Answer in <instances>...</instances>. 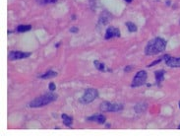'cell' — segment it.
Masks as SVG:
<instances>
[{
	"label": "cell",
	"instance_id": "obj_1",
	"mask_svg": "<svg viewBox=\"0 0 180 137\" xmlns=\"http://www.w3.org/2000/svg\"><path fill=\"white\" fill-rule=\"evenodd\" d=\"M166 47V42L162 38H155L148 42L145 47L146 55H155L164 51Z\"/></svg>",
	"mask_w": 180,
	"mask_h": 137
},
{
	"label": "cell",
	"instance_id": "obj_2",
	"mask_svg": "<svg viewBox=\"0 0 180 137\" xmlns=\"http://www.w3.org/2000/svg\"><path fill=\"white\" fill-rule=\"evenodd\" d=\"M56 99H57V95H55V94H53V93H47L42 96H40V97H38L37 99L32 101V102L29 104V107L30 108L44 107V105L54 102Z\"/></svg>",
	"mask_w": 180,
	"mask_h": 137
},
{
	"label": "cell",
	"instance_id": "obj_3",
	"mask_svg": "<svg viewBox=\"0 0 180 137\" xmlns=\"http://www.w3.org/2000/svg\"><path fill=\"white\" fill-rule=\"evenodd\" d=\"M100 109L102 112H117L123 110V105L122 104H113L109 102H102L100 105Z\"/></svg>",
	"mask_w": 180,
	"mask_h": 137
},
{
	"label": "cell",
	"instance_id": "obj_4",
	"mask_svg": "<svg viewBox=\"0 0 180 137\" xmlns=\"http://www.w3.org/2000/svg\"><path fill=\"white\" fill-rule=\"evenodd\" d=\"M97 97H98L97 90H95V89H87L85 94L83 95V97L80 99V103H82L83 105L90 104V103L93 102Z\"/></svg>",
	"mask_w": 180,
	"mask_h": 137
},
{
	"label": "cell",
	"instance_id": "obj_5",
	"mask_svg": "<svg viewBox=\"0 0 180 137\" xmlns=\"http://www.w3.org/2000/svg\"><path fill=\"white\" fill-rule=\"evenodd\" d=\"M147 78H148V74L145 70H141V71L137 72V74L133 78V81H132V83H131V87L135 88V87L143 86L144 84H146Z\"/></svg>",
	"mask_w": 180,
	"mask_h": 137
},
{
	"label": "cell",
	"instance_id": "obj_6",
	"mask_svg": "<svg viewBox=\"0 0 180 137\" xmlns=\"http://www.w3.org/2000/svg\"><path fill=\"white\" fill-rule=\"evenodd\" d=\"M31 55L30 52H22V51H11L9 53L8 57L10 60H17V59H24L27 58Z\"/></svg>",
	"mask_w": 180,
	"mask_h": 137
},
{
	"label": "cell",
	"instance_id": "obj_7",
	"mask_svg": "<svg viewBox=\"0 0 180 137\" xmlns=\"http://www.w3.org/2000/svg\"><path fill=\"white\" fill-rule=\"evenodd\" d=\"M118 37H120V32L118 29L114 28V27L107 28L106 32H105V36H104L105 40H109V38H118Z\"/></svg>",
	"mask_w": 180,
	"mask_h": 137
},
{
	"label": "cell",
	"instance_id": "obj_8",
	"mask_svg": "<svg viewBox=\"0 0 180 137\" xmlns=\"http://www.w3.org/2000/svg\"><path fill=\"white\" fill-rule=\"evenodd\" d=\"M165 64L172 68H180V57H168L165 59Z\"/></svg>",
	"mask_w": 180,
	"mask_h": 137
},
{
	"label": "cell",
	"instance_id": "obj_9",
	"mask_svg": "<svg viewBox=\"0 0 180 137\" xmlns=\"http://www.w3.org/2000/svg\"><path fill=\"white\" fill-rule=\"evenodd\" d=\"M87 121H95L100 124H104V122L106 121V117H105L104 114H95V115H93V116L87 117Z\"/></svg>",
	"mask_w": 180,
	"mask_h": 137
},
{
	"label": "cell",
	"instance_id": "obj_10",
	"mask_svg": "<svg viewBox=\"0 0 180 137\" xmlns=\"http://www.w3.org/2000/svg\"><path fill=\"white\" fill-rule=\"evenodd\" d=\"M109 21H110V15L107 13V12H104L100 17V21H98V23L102 24V25H106Z\"/></svg>",
	"mask_w": 180,
	"mask_h": 137
},
{
	"label": "cell",
	"instance_id": "obj_11",
	"mask_svg": "<svg viewBox=\"0 0 180 137\" xmlns=\"http://www.w3.org/2000/svg\"><path fill=\"white\" fill-rule=\"evenodd\" d=\"M164 73L165 72L164 70H158L155 72V81L158 84H160V82H162L164 79Z\"/></svg>",
	"mask_w": 180,
	"mask_h": 137
},
{
	"label": "cell",
	"instance_id": "obj_12",
	"mask_svg": "<svg viewBox=\"0 0 180 137\" xmlns=\"http://www.w3.org/2000/svg\"><path fill=\"white\" fill-rule=\"evenodd\" d=\"M57 76V72L55 71H47L46 73L42 74V75L40 76V78H42V79H50V78H53V77H56Z\"/></svg>",
	"mask_w": 180,
	"mask_h": 137
},
{
	"label": "cell",
	"instance_id": "obj_13",
	"mask_svg": "<svg viewBox=\"0 0 180 137\" xmlns=\"http://www.w3.org/2000/svg\"><path fill=\"white\" fill-rule=\"evenodd\" d=\"M62 117V121H63V123L65 124L66 126H71L72 125V122H73V119H72V117L68 116L67 114H63L61 115Z\"/></svg>",
	"mask_w": 180,
	"mask_h": 137
},
{
	"label": "cell",
	"instance_id": "obj_14",
	"mask_svg": "<svg viewBox=\"0 0 180 137\" xmlns=\"http://www.w3.org/2000/svg\"><path fill=\"white\" fill-rule=\"evenodd\" d=\"M93 64H95V68H97V70H100V71H106L107 70L106 66H105L104 63H102V62H100L97 60H95V61H93Z\"/></svg>",
	"mask_w": 180,
	"mask_h": 137
},
{
	"label": "cell",
	"instance_id": "obj_15",
	"mask_svg": "<svg viewBox=\"0 0 180 137\" xmlns=\"http://www.w3.org/2000/svg\"><path fill=\"white\" fill-rule=\"evenodd\" d=\"M31 29H32V26L31 25H20L17 28V31H18L19 33H25V32H27V31H30Z\"/></svg>",
	"mask_w": 180,
	"mask_h": 137
},
{
	"label": "cell",
	"instance_id": "obj_16",
	"mask_svg": "<svg viewBox=\"0 0 180 137\" xmlns=\"http://www.w3.org/2000/svg\"><path fill=\"white\" fill-rule=\"evenodd\" d=\"M126 26H127V28H128L129 32H131V33H135V32H137V30H138L137 26L132 22H127Z\"/></svg>",
	"mask_w": 180,
	"mask_h": 137
},
{
	"label": "cell",
	"instance_id": "obj_17",
	"mask_svg": "<svg viewBox=\"0 0 180 137\" xmlns=\"http://www.w3.org/2000/svg\"><path fill=\"white\" fill-rule=\"evenodd\" d=\"M40 5H46V4H53L57 0H35Z\"/></svg>",
	"mask_w": 180,
	"mask_h": 137
},
{
	"label": "cell",
	"instance_id": "obj_18",
	"mask_svg": "<svg viewBox=\"0 0 180 137\" xmlns=\"http://www.w3.org/2000/svg\"><path fill=\"white\" fill-rule=\"evenodd\" d=\"M169 57V55H164V56H162V57H160V59H158V60H155V62H153V63H151V64H149L148 67H152L153 65H155V64H158V62H160V61H162L164 59H167Z\"/></svg>",
	"mask_w": 180,
	"mask_h": 137
},
{
	"label": "cell",
	"instance_id": "obj_19",
	"mask_svg": "<svg viewBox=\"0 0 180 137\" xmlns=\"http://www.w3.org/2000/svg\"><path fill=\"white\" fill-rule=\"evenodd\" d=\"M48 89L50 91H51V92H53V91H55L56 90V86H55V84L54 83H49V85H48Z\"/></svg>",
	"mask_w": 180,
	"mask_h": 137
},
{
	"label": "cell",
	"instance_id": "obj_20",
	"mask_svg": "<svg viewBox=\"0 0 180 137\" xmlns=\"http://www.w3.org/2000/svg\"><path fill=\"white\" fill-rule=\"evenodd\" d=\"M70 32L71 33H77V32H78V29H77V28H71L70 29Z\"/></svg>",
	"mask_w": 180,
	"mask_h": 137
},
{
	"label": "cell",
	"instance_id": "obj_21",
	"mask_svg": "<svg viewBox=\"0 0 180 137\" xmlns=\"http://www.w3.org/2000/svg\"><path fill=\"white\" fill-rule=\"evenodd\" d=\"M131 70H132V67L127 66L126 68H125V72H127V71H131Z\"/></svg>",
	"mask_w": 180,
	"mask_h": 137
},
{
	"label": "cell",
	"instance_id": "obj_22",
	"mask_svg": "<svg viewBox=\"0 0 180 137\" xmlns=\"http://www.w3.org/2000/svg\"><path fill=\"white\" fill-rule=\"evenodd\" d=\"M125 1L127 2V3H131V2L133 1V0H125Z\"/></svg>",
	"mask_w": 180,
	"mask_h": 137
},
{
	"label": "cell",
	"instance_id": "obj_23",
	"mask_svg": "<svg viewBox=\"0 0 180 137\" xmlns=\"http://www.w3.org/2000/svg\"><path fill=\"white\" fill-rule=\"evenodd\" d=\"M178 128H179V129H180V125H179V126H178Z\"/></svg>",
	"mask_w": 180,
	"mask_h": 137
},
{
	"label": "cell",
	"instance_id": "obj_24",
	"mask_svg": "<svg viewBox=\"0 0 180 137\" xmlns=\"http://www.w3.org/2000/svg\"><path fill=\"white\" fill-rule=\"evenodd\" d=\"M179 108H180V102H179Z\"/></svg>",
	"mask_w": 180,
	"mask_h": 137
}]
</instances>
